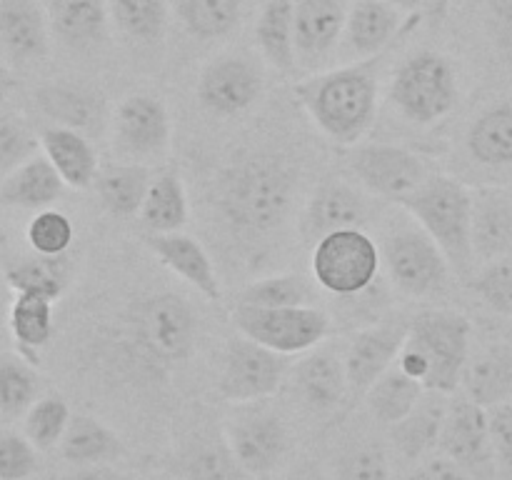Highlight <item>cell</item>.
<instances>
[{"label": "cell", "instance_id": "obj_41", "mask_svg": "<svg viewBox=\"0 0 512 480\" xmlns=\"http://www.w3.org/2000/svg\"><path fill=\"white\" fill-rule=\"evenodd\" d=\"M110 18L128 38L158 43L168 25L165 0H110Z\"/></svg>", "mask_w": 512, "mask_h": 480}, {"label": "cell", "instance_id": "obj_15", "mask_svg": "<svg viewBox=\"0 0 512 480\" xmlns=\"http://www.w3.org/2000/svg\"><path fill=\"white\" fill-rule=\"evenodd\" d=\"M408 338V323H373L358 330L345 348L348 405L365 400L370 385L398 360Z\"/></svg>", "mask_w": 512, "mask_h": 480}, {"label": "cell", "instance_id": "obj_53", "mask_svg": "<svg viewBox=\"0 0 512 480\" xmlns=\"http://www.w3.org/2000/svg\"><path fill=\"white\" fill-rule=\"evenodd\" d=\"M390 3H393L395 8L403 10V13H413V10L423 8V5L430 3V0H390Z\"/></svg>", "mask_w": 512, "mask_h": 480}, {"label": "cell", "instance_id": "obj_11", "mask_svg": "<svg viewBox=\"0 0 512 480\" xmlns=\"http://www.w3.org/2000/svg\"><path fill=\"white\" fill-rule=\"evenodd\" d=\"M348 170L365 193L393 203L408 198L433 175L423 155L393 143L353 145L348 153Z\"/></svg>", "mask_w": 512, "mask_h": 480}, {"label": "cell", "instance_id": "obj_7", "mask_svg": "<svg viewBox=\"0 0 512 480\" xmlns=\"http://www.w3.org/2000/svg\"><path fill=\"white\" fill-rule=\"evenodd\" d=\"M230 320L240 335L290 358L318 348L333 330L328 313H323L318 305H295V308L233 305Z\"/></svg>", "mask_w": 512, "mask_h": 480}, {"label": "cell", "instance_id": "obj_4", "mask_svg": "<svg viewBox=\"0 0 512 480\" xmlns=\"http://www.w3.org/2000/svg\"><path fill=\"white\" fill-rule=\"evenodd\" d=\"M470 338L473 325L468 315L450 308L423 310L408 320L398 365L430 393L455 395L470 360Z\"/></svg>", "mask_w": 512, "mask_h": 480}, {"label": "cell", "instance_id": "obj_13", "mask_svg": "<svg viewBox=\"0 0 512 480\" xmlns=\"http://www.w3.org/2000/svg\"><path fill=\"white\" fill-rule=\"evenodd\" d=\"M373 218L368 195L355 185L343 180H328L315 193L310 195L303 215H300V238L305 245L313 248L325 235L338 233V230L360 228L365 230Z\"/></svg>", "mask_w": 512, "mask_h": 480}, {"label": "cell", "instance_id": "obj_14", "mask_svg": "<svg viewBox=\"0 0 512 480\" xmlns=\"http://www.w3.org/2000/svg\"><path fill=\"white\" fill-rule=\"evenodd\" d=\"M260 95H263V73L245 55H220L200 73V103L220 118L245 113L258 103Z\"/></svg>", "mask_w": 512, "mask_h": 480}, {"label": "cell", "instance_id": "obj_38", "mask_svg": "<svg viewBox=\"0 0 512 480\" xmlns=\"http://www.w3.org/2000/svg\"><path fill=\"white\" fill-rule=\"evenodd\" d=\"M315 280L298 273L268 275L253 280L235 295V305L253 308H295V305H315Z\"/></svg>", "mask_w": 512, "mask_h": 480}, {"label": "cell", "instance_id": "obj_31", "mask_svg": "<svg viewBox=\"0 0 512 480\" xmlns=\"http://www.w3.org/2000/svg\"><path fill=\"white\" fill-rule=\"evenodd\" d=\"M448 398L450 395L425 390L423 400L415 405L413 413L393 425L395 448L400 450L403 458L423 460L438 445L440 430H443L445 415H448Z\"/></svg>", "mask_w": 512, "mask_h": 480}, {"label": "cell", "instance_id": "obj_44", "mask_svg": "<svg viewBox=\"0 0 512 480\" xmlns=\"http://www.w3.org/2000/svg\"><path fill=\"white\" fill-rule=\"evenodd\" d=\"M25 238L38 255L60 258L68 253L75 240L73 220L55 208L38 210L25 228Z\"/></svg>", "mask_w": 512, "mask_h": 480}, {"label": "cell", "instance_id": "obj_30", "mask_svg": "<svg viewBox=\"0 0 512 480\" xmlns=\"http://www.w3.org/2000/svg\"><path fill=\"white\" fill-rule=\"evenodd\" d=\"M255 40L263 58L275 70L293 75L298 68L295 50V0H265L255 23Z\"/></svg>", "mask_w": 512, "mask_h": 480}, {"label": "cell", "instance_id": "obj_20", "mask_svg": "<svg viewBox=\"0 0 512 480\" xmlns=\"http://www.w3.org/2000/svg\"><path fill=\"white\" fill-rule=\"evenodd\" d=\"M48 20L35 0H0V53L13 65L48 55Z\"/></svg>", "mask_w": 512, "mask_h": 480}, {"label": "cell", "instance_id": "obj_5", "mask_svg": "<svg viewBox=\"0 0 512 480\" xmlns=\"http://www.w3.org/2000/svg\"><path fill=\"white\" fill-rule=\"evenodd\" d=\"M420 228L438 243L450 270L460 278H473V188L450 175L433 173L415 193L400 200Z\"/></svg>", "mask_w": 512, "mask_h": 480}, {"label": "cell", "instance_id": "obj_56", "mask_svg": "<svg viewBox=\"0 0 512 480\" xmlns=\"http://www.w3.org/2000/svg\"><path fill=\"white\" fill-rule=\"evenodd\" d=\"M175 480H178V478H175Z\"/></svg>", "mask_w": 512, "mask_h": 480}, {"label": "cell", "instance_id": "obj_21", "mask_svg": "<svg viewBox=\"0 0 512 480\" xmlns=\"http://www.w3.org/2000/svg\"><path fill=\"white\" fill-rule=\"evenodd\" d=\"M38 140L43 155L53 163L68 188H93L100 173V160L88 135L63 125H45Z\"/></svg>", "mask_w": 512, "mask_h": 480}, {"label": "cell", "instance_id": "obj_10", "mask_svg": "<svg viewBox=\"0 0 512 480\" xmlns=\"http://www.w3.org/2000/svg\"><path fill=\"white\" fill-rule=\"evenodd\" d=\"M388 280L408 298H430L448 285L450 263L423 228L395 230L380 245Z\"/></svg>", "mask_w": 512, "mask_h": 480}, {"label": "cell", "instance_id": "obj_27", "mask_svg": "<svg viewBox=\"0 0 512 480\" xmlns=\"http://www.w3.org/2000/svg\"><path fill=\"white\" fill-rule=\"evenodd\" d=\"M463 393L483 408L505 403L512 398V345L493 343L470 355L463 370Z\"/></svg>", "mask_w": 512, "mask_h": 480}, {"label": "cell", "instance_id": "obj_54", "mask_svg": "<svg viewBox=\"0 0 512 480\" xmlns=\"http://www.w3.org/2000/svg\"><path fill=\"white\" fill-rule=\"evenodd\" d=\"M3 53H0V85H5L8 83V68H5V63H3Z\"/></svg>", "mask_w": 512, "mask_h": 480}, {"label": "cell", "instance_id": "obj_24", "mask_svg": "<svg viewBox=\"0 0 512 480\" xmlns=\"http://www.w3.org/2000/svg\"><path fill=\"white\" fill-rule=\"evenodd\" d=\"M348 10L340 0H298L295 3V50L305 63L325 58L345 33Z\"/></svg>", "mask_w": 512, "mask_h": 480}, {"label": "cell", "instance_id": "obj_34", "mask_svg": "<svg viewBox=\"0 0 512 480\" xmlns=\"http://www.w3.org/2000/svg\"><path fill=\"white\" fill-rule=\"evenodd\" d=\"M425 388L420 380L410 378L403 368L398 365H390L373 385L365 393V403H368L370 413L378 420H383L385 425L393 428L395 423L405 418V415L413 413L415 405L423 400Z\"/></svg>", "mask_w": 512, "mask_h": 480}, {"label": "cell", "instance_id": "obj_48", "mask_svg": "<svg viewBox=\"0 0 512 480\" xmlns=\"http://www.w3.org/2000/svg\"><path fill=\"white\" fill-rule=\"evenodd\" d=\"M40 140L33 138L28 128L15 118L0 120V165L13 170L23 160L33 158Z\"/></svg>", "mask_w": 512, "mask_h": 480}, {"label": "cell", "instance_id": "obj_50", "mask_svg": "<svg viewBox=\"0 0 512 480\" xmlns=\"http://www.w3.org/2000/svg\"><path fill=\"white\" fill-rule=\"evenodd\" d=\"M410 480H470V473L448 455H430L413 470Z\"/></svg>", "mask_w": 512, "mask_h": 480}, {"label": "cell", "instance_id": "obj_12", "mask_svg": "<svg viewBox=\"0 0 512 480\" xmlns=\"http://www.w3.org/2000/svg\"><path fill=\"white\" fill-rule=\"evenodd\" d=\"M263 403L235 405V413L225 423V440L240 468L255 478L275 473L290 448V433L285 420Z\"/></svg>", "mask_w": 512, "mask_h": 480}, {"label": "cell", "instance_id": "obj_28", "mask_svg": "<svg viewBox=\"0 0 512 480\" xmlns=\"http://www.w3.org/2000/svg\"><path fill=\"white\" fill-rule=\"evenodd\" d=\"M150 183H153V173L148 165L138 160H125V163L100 168L93 188L108 213H113L115 218H135L143 210Z\"/></svg>", "mask_w": 512, "mask_h": 480}, {"label": "cell", "instance_id": "obj_55", "mask_svg": "<svg viewBox=\"0 0 512 480\" xmlns=\"http://www.w3.org/2000/svg\"><path fill=\"white\" fill-rule=\"evenodd\" d=\"M290 480H323V478H320L318 473H300V475H295V478H290Z\"/></svg>", "mask_w": 512, "mask_h": 480}, {"label": "cell", "instance_id": "obj_6", "mask_svg": "<svg viewBox=\"0 0 512 480\" xmlns=\"http://www.w3.org/2000/svg\"><path fill=\"white\" fill-rule=\"evenodd\" d=\"M458 98V75L438 50H418L405 58L390 83L395 110L413 125L438 123L453 113Z\"/></svg>", "mask_w": 512, "mask_h": 480}, {"label": "cell", "instance_id": "obj_23", "mask_svg": "<svg viewBox=\"0 0 512 480\" xmlns=\"http://www.w3.org/2000/svg\"><path fill=\"white\" fill-rule=\"evenodd\" d=\"M65 183L58 170L53 168L45 155L35 153L33 158L23 160L8 170V175L0 183V203L8 208L20 210H45L53 208L63 195Z\"/></svg>", "mask_w": 512, "mask_h": 480}, {"label": "cell", "instance_id": "obj_17", "mask_svg": "<svg viewBox=\"0 0 512 480\" xmlns=\"http://www.w3.org/2000/svg\"><path fill=\"white\" fill-rule=\"evenodd\" d=\"M438 448L440 453L463 465L468 473H488L490 460H493L488 408L470 400L465 393L450 400Z\"/></svg>", "mask_w": 512, "mask_h": 480}, {"label": "cell", "instance_id": "obj_25", "mask_svg": "<svg viewBox=\"0 0 512 480\" xmlns=\"http://www.w3.org/2000/svg\"><path fill=\"white\" fill-rule=\"evenodd\" d=\"M512 248V198L503 188H473V250L475 260L508 255Z\"/></svg>", "mask_w": 512, "mask_h": 480}, {"label": "cell", "instance_id": "obj_39", "mask_svg": "<svg viewBox=\"0 0 512 480\" xmlns=\"http://www.w3.org/2000/svg\"><path fill=\"white\" fill-rule=\"evenodd\" d=\"M5 283L13 288V293H33L58 300L68 288L65 255L50 258V255L35 253L33 258L18 260V263L8 265V270H5Z\"/></svg>", "mask_w": 512, "mask_h": 480}, {"label": "cell", "instance_id": "obj_1", "mask_svg": "<svg viewBox=\"0 0 512 480\" xmlns=\"http://www.w3.org/2000/svg\"><path fill=\"white\" fill-rule=\"evenodd\" d=\"M298 173L280 155L255 153L238 158L220 173L215 205L233 230L245 235L273 233L288 218Z\"/></svg>", "mask_w": 512, "mask_h": 480}, {"label": "cell", "instance_id": "obj_18", "mask_svg": "<svg viewBox=\"0 0 512 480\" xmlns=\"http://www.w3.org/2000/svg\"><path fill=\"white\" fill-rule=\"evenodd\" d=\"M293 383L303 403L315 413H333L348 400L345 378V353L333 348H318L303 353L293 368Z\"/></svg>", "mask_w": 512, "mask_h": 480}, {"label": "cell", "instance_id": "obj_40", "mask_svg": "<svg viewBox=\"0 0 512 480\" xmlns=\"http://www.w3.org/2000/svg\"><path fill=\"white\" fill-rule=\"evenodd\" d=\"M40 378L20 353H0V418H23L38 400Z\"/></svg>", "mask_w": 512, "mask_h": 480}, {"label": "cell", "instance_id": "obj_47", "mask_svg": "<svg viewBox=\"0 0 512 480\" xmlns=\"http://www.w3.org/2000/svg\"><path fill=\"white\" fill-rule=\"evenodd\" d=\"M38 473V448L20 433H0V480H28Z\"/></svg>", "mask_w": 512, "mask_h": 480}, {"label": "cell", "instance_id": "obj_22", "mask_svg": "<svg viewBox=\"0 0 512 480\" xmlns=\"http://www.w3.org/2000/svg\"><path fill=\"white\" fill-rule=\"evenodd\" d=\"M403 10L395 8L390 0H353L345 18V40L350 50L360 58L383 55L403 30Z\"/></svg>", "mask_w": 512, "mask_h": 480}, {"label": "cell", "instance_id": "obj_37", "mask_svg": "<svg viewBox=\"0 0 512 480\" xmlns=\"http://www.w3.org/2000/svg\"><path fill=\"white\" fill-rule=\"evenodd\" d=\"M468 150L480 165H512V103L493 105L473 120Z\"/></svg>", "mask_w": 512, "mask_h": 480}, {"label": "cell", "instance_id": "obj_49", "mask_svg": "<svg viewBox=\"0 0 512 480\" xmlns=\"http://www.w3.org/2000/svg\"><path fill=\"white\" fill-rule=\"evenodd\" d=\"M490 418V440H493V453L500 463L512 470V400L488 408Z\"/></svg>", "mask_w": 512, "mask_h": 480}, {"label": "cell", "instance_id": "obj_2", "mask_svg": "<svg viewBox=\"0 0 512 480\" xmlns=\"http://www.w3.org/2000/svg\"><path fill=\"white\" fill-rule=\"evenodd\" d=\"M380 60L383 55L355 60L295 85L298 103L330 143L353 148L373 128L378 113Z\"/></svg>", "mask_w": 512, "mask_h": 480}, {"label": "cell", "instance_id": "obj_42", "mask_svg": "<svg viewBox=\"0 0 512 480\" xmlns=\"http://www.w3.org/2000/svg\"><path fill=\"white\" fill-rule=\"evenodd\" d=\"M180 18L195 38H223L238 25L240 0H180Z\"/></svg>", "mask_w": 512, "mask_h": 480}, {"label": "cell", "instance_id": "obj_8", "mask_svg": "<svg viewBox=\"0 0 512 480\" xmlns=\"http://www.w3.org/2000/svg\"><path fill=\"white\" fill-rule=\"evenodd\" d=\"M315 285L333 295H360L378 280L383 260L380 245L365 230L348 228L325 235L310 255Z\"/></svg>", "mask_w": 512, "mask_h": 480}, {"label": "cell", "instance_id": "obj_16", "mask_svg": "<svg viewBox=\"0 0 512 480\" xmlns=\"http://www.w3.org/2000/svg\"><path fill=\"white\" fill-rule=\"evenodd\" d=\"M115 148L128 158H153L170 145V113L158 95L133 93L120 100L113 115ZM140 163V160H138Z\"/></svg>", "mask_w": 512, "mask_h": 480}, {"label": "cell", "instance_id": "obj_35", "mask_svg": "<svg viewBox=\"0 0 512 480\" xmlns=\"http://www.w3.org/2000/svg\"><path fill=\"white\" fill-rule=\"evenodd\" d=\"M243 473L225 435L223 440H195L173 460L178 480H243Z\"/></svg>", "mask_w": 512, "mask_h": 480}, {"label": "cell", "instance_id": "obj_33", "mask_svg": "<svg viewBox=\"0 0 512 480\" xmlns=\"http://www.w3.org/2000/svg\"><path fill=\"white\" fill-rule=\"evenodd\" d=\"M53 305L55 300L33 293H15L10 305V333L18 343V353L33 365L40 363V348H45L53 338Z\"/></svg>", "mask_w": 512, "mask_h": 480}, {"label": "cell", "instance_id": "obj_43", "mask_svg": "<svg viewBox=\"0 0 512 480\" xmlns=\"http://www.w3.org/2000/svg\"><path fill=\"white\" fill-rule=\"evenodd\" d=\"M23 433L38 450H50L60 445L70 425V408L60 395H45L30 405L23 415Z\"/></svg>", "mask_w": 512, "mask_h": 480}, {"label": "cell", "instance_id": "obj_3", "mask_svg": "<svg viewBox=\"0 0 512 480\" xmlns=\"http://www.w3.org/2000/svg\"><path fill=\"white\" fill-rule=\"evenodd\" d=\"M200 318L193 303L173 290L143 295L123 313L120 338L128 358L143 373L163 375L195 353Z\"/></svg>", "mask_w": 512, "mask_h": 480}, {"label": "cell", "instance_id": "obj_51", "mask_svg": "<svg viewBox=\"0 0 512 480\" xmlns=\"http://www.w3.org/2000/svg\"><path fill=\"white\" fill-rule=\"evenodd\" d=\"M490 28L500 48L512 53V0H490Z\"/></svg>", "mask_w": 512, "mask_h": 480}, {"label": "cell", "instance_id": "obj_45", "mask_svg": "<svg viewBox=\"0 0 512 480\" xmlns=\"http://www.w3.org/2000/svg\"><path fill=\"white\" fill-rule=\"evenodd\" d=\"M470 288L490 310L512 318V255L485 263V268L470 278Z\"/></svg>", "mask_w": 512, "mask_h": 480}, {"label": "cell", "instance_id": "obj_9", "mask_svg": "<svg viewBox=\"0 0 512 480\" xmlns=\"http://www.w3.org/2000/svg\"><path fill=\"white\" fill-rule=\"evenodd\" d=\"M290 370V355L275 353L245 335H238L225 348L218 393L230 405L263 403L283 388Z\"/></svg>", "mask_w": 512, "mask_h": 480}, {"label": "cell", "instance_id": "obj_19", "mask_svg": "<svg viewBox=\"0 0 512 480\" xmlns=\"http://www.w3.org/2000/svg\"><path fill=\"white\" fill-rule=\"evenodd\" d=\"M145 243L165 268L173 270L190 288L198 290L205 300L218 303L223 298V288H220L213 260L198 240L178 230V233H148Z\"/></svg>", "mask_w": 512, "mask_h": 480}, {"label": "cell", "instance_id": "obj_36", "mask_svg": "<svg viewBox=\"0 0 512 480\" xmlns=\"http://www.w3.org/2000/svg\"><path fill=\"white\" fill-rule=\"evenodd\" d=\"M140 220L150 233H178L188 223V195L175 170H163L150 183Z\"/></svg>", "mask_w": 512, "mask_h": 480}, {"label": "cell", "instance_id": "obj_26", "mask_svg": "<svg viewBox=\"0 0 512 480\" xmlns=\"http://www.w3.org/2000/svg\"><path fill=\"white\" fill-rule=\"evenodd\" d=\"M35 105L53 125L80 130L90 135L98 133L105 123V103L95 90L83 85L50 83L35 90Z\"/></svg>", "mask_w": 512, "mask_h": 480}, {"label": "cell", "instance_id": "obj_32", "mask_svg": "<svg viewBox=\"0 0 512 480\" xmlns=\"http://www.w3.org/2000/svg\"><path fill=\"white\" fill-rule=\"evenodd\" d=\"M60 453L73 465H103L123 455V440L103 420L93 415H73L60 440Z\"/></svg>", "mask_w": 512, "mask_h": 480}, {"label": "cell", "instance_id": "obj_52", "mask_svg": "<svg viewBox=\"0 0 512 480\" xmlns=\"http://www.w3.org/2000/svg\"><path fill=\"white\" fill-rule=\"evenodd\" d=\"M63 480H133V478H130L128 473H123V470L103 463V465H80L75 473L65 475Z\"/></svg>", "mask_w": 512, "mask_h": 480}, {"label": "cell", "instance_id": "obj_46", "mask_svg": "<svg viewBox=\"0 0 512 480\" xmlns=\"http://www.w3.org/2000/svg\"><path fill=\"white\" fill-rule=\"evenodd\" d=\"M390 465L388 455L380 445L363 443L350 448L340 458L335 480H388Z\"/></svg>", "mask_w": 512, "mask_h": 480}, {"label": "cell", "instance_id": "obj_29", "mask_svg": "<svg viewBox=\"0 0 512 480\" xmlns=\"http://www.w3.org/2000/svg\"><path fill=\"white\" fill-rule=\"evenodd\" d=\"M108 0H50V30L70 48H93L108 33Z\"/></svg>", "mask_w": 512, "mask_h": 480}]
</instances>
